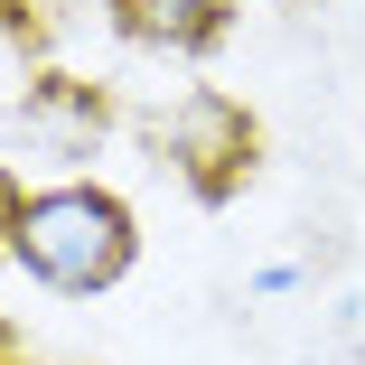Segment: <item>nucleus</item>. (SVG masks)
Wrapping results in <instances>:
<instances>
[{"label": "nucleus", "instance_id": "obj_1", "mask_svg": "<svg viewBox=\"0 0 365 365\" xmlns=\"http://www.w3.org/2000/svg\"><path fill=\"white\" fill-rule=\"evenodd\" d=\"M47 290H113L122 272H131V253H140V235H131V206L113 197V187H47V197H29L19 206V244H10Z\"/></svg>", "mask_w": 365, "mask_h": 365}, {"label": "nucleus", "instance_id": "obj_2", "mask_svg": "<svg viewBox=\"0 0 365 365\" xmlns=\"http://www.w3.org/2000/svg\"><path fill=\"white\" fill-rule=\"evenodd\" d=\"M169 160L187 169V187H197L206 206L235 197L244 169H253V122H244V103H225V94H187V103L169 113Z\"/></svg>", "mask_w": 365, "mask_h": 365}, {"label": "nucleus", "instance_id": "obj_3", "mask_svg": "<svg viewBox=\"0 0 365 365\" xmlns=\"http://www.w3.org/2000/svg\"><path fill=\"white\" fill-rule=\"evenodd\" d=\"M113 29H122L131 47H178V56H197V47L225 38V0H113Z\"/></svg>", "mask_w": 365, "mask_h": 365}, {"label": "nucleus", "instance_id": "obj_4", "mask_svg": "<svg viewBox=\"0 0 365 365\" xmlns=\"http://www.w3.org/2000/svg\"><path fill=\"white\" fill-rule=\"evenodd\" d=\"M94 131H103V103H94V85H66V76H47V85H29V103H19V140H47V150H94Z\"/></svg>", "mask_w": 365, "mask_h": 365}, {"label": "nucleus", "instance_id": "obj_5", "mask_svg": "<svg viewBox=\"0 0 365 365\" xmlns=\"http://www.w3.org/2000/svg\"><path fill=\"white\" fill-rule=\"evenodd\" d=\"M19 206H29V197H19V178H10V169H0V253H10V244H19Z\"/></svg>", "mask_w": 365, "mask_h": 365}, {"label": "nucleus", "instance_id": "obj_6", "mask_svg": "<svg viewBox=\"0 0 365 365\" xmlns=\"http://www.w3.org/2000/svg\"><path fill=\"white\" fill-rule=\"evenodd\" d=\"M0 19H19V0H0Z\"/></svg>", "mask_w": 365, "mask_h": 365}]
</instances>
